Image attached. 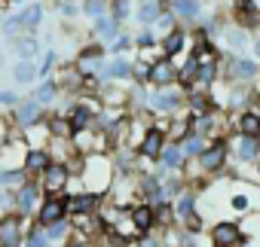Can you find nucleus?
<instances>
[{"label": "nucleus", "mask_w": 260, "mask_h": 247, "mask_svg": "<svg viewBox=\"0 0 260 247\" xmlns=\"http://www.w3.org/2000/svg\"><path fill=\"white\" fill-rule=\"evenodd\" d=\"M211 241H214L217 247H236V244L242 241V229H239L236 223H230V220L214 223V229H211Z\"/></svg>", "instance_id": "obj_7"}, {"label": "nucleus", "mask_w": 260, "mask_h": 247, "mask_svg": "<svg viewBox=\"0 0 260 247\" xmlns=\"http://www.w3.org/2000/svg\"><path fill=\"white\" fill-rule=\"evenodd\" d=\"M187 104H190V110H193L196 116H205V113H211V110H214V104H211V95H205V92H202V95L196 92L193 98H187Z\"/></svg>", "instance_id": "obj_31"}, {"label": "nucleus", "mask_w": 260, "mask_h": 247, "mask_svg": "<svg viewBox=\"0 0 260 247\" xmlns=\"http://www.w3.org/2000/svg\"><path fill=\"white\" fill-rule=\"evenodd\" d=\"M40 186L37 183H22L19 186V192H16V198H13V204L19 208V214H31L34 208H40Z\"/></svg>", "instance_id": "obj_6"}, {"label": "nucleus", "mask_w": 260, "mask_h": 247, "mask_svg": "<svg viewBox=\"0 0 260 247\" xmlns=\"http://www.w3.org/2000/svg\"><path fill=\"white\" fill-rule=\"evenodd\" d=\"M55 92H58V86H55V79H46L37 92H34V101L43 107V104H49V101H55Z\"/></svg>", "instance_id": "obj_34"}, {"label": "nucleus", "mask_w": 260, "mask_h": 247, "mask_svg": "<svg viewBox=\"0 0 260 247\" xmlns=\"http://www.w3.org/2000/svg\"><path fill=\"white\" fill-rule=\"evenodd\" d=\"M214 247H217V244H214Z\"/></svg>", "instance_id": "obj_49"}, {"label": "nucleus", "mask_w": 260, "mask_h": 247, "mask_svg": "<svg viewBox=\"0 0 260 247\" xmlns=\"http://www.w3.org/2000/svg\"><path fill=\"white\" fill-rule=\"evenodd\" d=\"M49 135H52L55 141H68V138H74V129H71L68 119H52V122H49Z\"/></svg>", "instance_id": "obj_32"}, {"label": "nucleus", "mask_w": 260, "mask_h": 247, "mask_svg": "<svg viewBox=\"0 0 260 247\" xmlns=\"http://www.w3.org/2000/svg\"><path fill=\"white\" fill-rule=\"evenodd\" d=\"M0 183H4V186H22V183H28L25 180V171L22 168H10V171H0Z\"/></svg>", "instance_id": "obj_35"}, {"label": "nucleus", "mask_w": 260, "mask_h": 247, "mask_svg": "<svg viewBox=\"0 0 260 247\" xmlns=\"http://www.w3.org/2000/svg\"><path fill=\"white\" fill-rule=\"evenodd\" d=\"M95 37L101 40V43H113L116 37H119V22L113 19V16H101V19H95Z\"/></svg>", "instance_id": "obj_14"}, {"label": "nucleus", "mask_w": 260, "mask_h": 247, "mask_svg": "<svg viewBox=\"0 0 260 247\" xmlns=\"http://www.w3.org/2000/svg\"><path fill=\"white\" fill-rule=\"evenodd\" d=\"M13 79L22 83V86L34 83V79H37V64H34V61H19V64L13 67Z\"/></svg>", "instance_id": "obj_25"}, {"label": "nucleus", "mask_w": 260, "mask_h": 247, "mask_svg": "<svg viewBox=\"0 0 260 247\" xmlns=\"http://www.w3.org/2000/svg\"><path fill=\"white\" fill-rule=\"evenodd\" d=\"M28 247H49V238H46V229L43 226H37V229H31V235H28V241H25Z\"/></svg>", "instance_id": "obj_38"}, {"label": "nucleus", "mask_w": 260, "mask_h": 247, "mask_svg": "<svg viewBox=\"0 0 260 247\" xmlns=\"http://www.w3.org/2000/svg\"><path fill=\"white\" fill-rule=\"evenodd\" d=\"M125 16H128V4H125V0H116V4H113V19L122 22Z\"/></svg>", "instance_id": "obj_41"}, {"label": "nucleus", "mask_w": 260, "mask_h": 247, "mask_svg": "<svg viewBox=\"0 0 260 247\" xmlns=\"http://www.w3.org/2000/svg\"><path fill=\"white\" fill-rule=\"evenodd\" d=\"M40 19H43V7H40V4H31V7H25V10L19 13V22H22L25 31H34V28L40 25Z\"/></svg>", "instance_id": "obj_24"}, {"label": "nucleus", "mask_w": 260, "mask_h": 247, "mask_svg": "<svg viewBox=\"0 0 260 247\" xmlns=\"http://www.w3.org/2000/svg\"><path fill=\"white\" fill-rule=\"evenodd\" d=\"M16 92H0V107H16Z\"/></svg>", "instance_id": "obj_42"}, {"label": "nucleus", "mask_w": 260, "mask_h": 247, "mask_svg": "<svg viewBox=\"0 0 260 247\" xmlns=\"http://www.w3.org/2000/svg\"><path fill=\"white\" fill-rule=\"evenodd\" d=\"M128 220H132L135 232H150L153 229V208L150 204H138V208H132Z\"/></svg>", "instance_id": "obj_18"}, {"label": "nucleus", "mask_w": 260, "mask_h": 247, "mask_svg": "<svg viewBox=\"0 0 260 247\" xmlns=\"http://www.w3.org/2000/svg\"><path fill=\"white\" fill-rule=\"evenodd\" d=\"M159 159H162V165H166V168H172V171H175V168H181V165H184V159H187V156H184V150L175 144V147H162Z\"/></svg>", "instance_id": "obj_29"}, {"label": "nucleus", "mask_w": 260, "mask_h": 247, "mask_svg": "<svg viewBox=\"0 0 260 247\" xmlns=\"http://www.w3.org/2000/svg\"><path fill=\"white\" fill-rule=\"evenodd\" d=\"M239 135H245V138H257L260 141V116L257 113H242L239 116Z\"/></svg>", "instance_id": "obj_22"}, {"label": "nucleus", "mask_w": 260, "mask_h": 247, "mask_svg": "<svg viewBox=\"0 0 260 247\" xmlns=\"http://www.w3.org/2000/svg\"><path fill=\"white\" fill-rule=\"evenodd\" d=\"M162 16V0H141L138 4V19L141 25H153Z\"/></svg>", "instance_id": "obj_21"}, {"label": "nucleus", "mask_w": 260, "mask_h": 247, "mask_svg": "<svg viewBox=\"0 0 260 247\" xmlns=\"http://www.w3.org/2000/svg\"><path fill=\"white\" fill-rule=\"evenodd\" d=\"M40 180H43V189L49 195H58L68 186V180H71V168L64 162H49V168L40 174Z\"/></svg>", "instance_id": "obj_3"}, {"label": "nucleus", "mask_w": 260, "mask_h": 247, "mask_svg": "<svg viewBox=\"0 0 260 247\" xmlns=\"http://www.w3.org/2000/svg\"><path fill=\"white\" fill-rule=\"evenodd\" d=\"M22 244V220L4 217L0 220V247H19Z\"/></svg>", "instance_id": "obj_9"}, {"label": "nucleus", "mask_w": 260, "mask_h": 247, "mask_svg": "<svg viewBox=\"0 0 260 247\" xmlns=\"http://www.w3.org/2000/svg\"><path fill=\"white\" fill-rule=\"evenodd\" d=\"M46 229V238H49V247L52 244H68V232H71V223L68 220H58V223H49L43 226Z\"/></svg>", "instance_id": "obj_23"}, {"label": "nucleus", "mask_w": 260, "mask_h": 247, "mask_svg": "<svg viewBox=\"0 0 260 247\" xmlns=\"http://www.w3.org/2000/svg\"><path fill=\"white\" fill-rule=\"evenodd\" d=\"M16 55H19L22 61H34V58H37V40H34V37L16 40Z\"/></svg>", "instance_id": "obj_30"}, {"label": "nucleus", "mask_w": 260, "mask_h": 247, "mask_svg": "<svg viewBox=\"0 0 260 247\" xmlns=\"http://www.w3.org/2000/svg\"><path fill=\"white\" fill-rule=\"evenodd\" d=\"M61 247H80V244H74V241H68V244H61Z\"/></svg>", "instance_id": "obj_48"}, {"label": "nucleus", "mask_w": 260, "mask_h": 247, "mask_svg": "<svg viewBox=\"0 0 260 247\" xmlns=\"http://www.w3.org/2000/svg\"><path fill=\"white\" fill-rule=\"evenodd\" d=\"M49 162H52V159H49V153H46V150H28L22 171H25V174H37V177H40V174L49 168Z\"/></svg>", "instance_id": "obj_15"}, {"label": "nucleus", "mask_w": 260, "mask_h": 247, "mask_svg": "<svg viewBox=\"0 0 260 247\" xmlns=\"http://www.w3.org/2000/svg\"><path fill=\"white\" fill-rule=\"evenodd\" d=\"M223 43L233 46V49H245V43H248L245 28H226V31H223Z\"/></svg>", "instance_id": "obj_33"}, {"label": "nucleus", "mask_w": 260, "mask_h": 247, "mask_svg": "<svg viewBox=\"0 0 260 247\" xmlns=\"http://www.w3.org/2000/svg\"><path fill=\"white\" fill-rule=\"evenodd\" d=\"M226 153H230V147H226L223 141H214L211 147H205V150L196 156V165H199V171H205V174H214V171H220V168L226 165Z\"/></svg>", "instance_id": "obj_2"}, {"label": "nucleus", "mask_w": 260, "mask_h": 247, "mask_svg": "<svg viewBox=\"0 0 260 247\" xmlns=\"http://www.w3.org/2000/svg\"><path fill=\"white\" fill-rule=\"evenodd\" d=\"M233 153H236V159L239 162H254L257 159V153H260V141L257 138H245V135H239L233 144H226Z\"/></svg>", "instance_id": "obj_11"}, {"label": "nucleus", "mask_w": 260, "mask_h": 247, "mask_svg": "<svg viewBox=\"0 0 260 247\" xmlns=\"http://www.w3.org/2000/svg\"><path fill=\"white\" fill-rule=\"evenodd\" d=\"M83 13L92 16V19L107 16V0H86V4H83Z\"/></svg>", "instance_id": "obj_36"}, {"label": "nucleus", "mask_w": 260, "mask_h": 247, "mask_svg": "<svg viewBox=\"0 0 260 247\" xmlns=\"http://www.w3.org/2000/svg\"><path fill=\"white\" fill-rule=\"evenodd\" d=\"M0 31H4V37H16V34L22 31V22H19V16L7 19V22H4V28H0Z\"/></svg>", "instance_id": "obj_40"}, {"label": "nucleus", "mask_w": 260, "mask_h": 247, "mask_svg": "<svg viewBox=\"0 0 260 247\" xmlns=\"http://www.w3.org/2000/svg\"><path fill=\"white\" fill-rule=\"evenodd\" d=\"M230 204H233L236 211H245L251 201H248V195H233V198H230Z\"/></svg>", "instance_id": "obj_43"}, {"label": "nucleus", "mask_w": 260, "mask_h": 247, "mask_svg": "<svg viewBox=\"0 0 260 247\" xmlns=\"http://www.w3.org/2000/svg\"><path fill=\"white\" fill-rule=\"evenodd\" d=\"M64 214H68V201H64L61 195H46V198L40 201V208H37V220H40V226L58 223V220H64Z\"/></svg>", "instance_id": "obj_4"}, {"label": "nucleus", "mask_w": 260, "mask_h": 247, "mask_svg": "<svg viewBox=\"0 0 260 247\" xmlns=\"http://www.w3.org/2000/svg\"><path fill=\"white\" fill-rule=\"evenodd\" d=\"M132 76V64H128L125 58H113V61H104L101 70H98V79H128Z\"/></svg>", "instance_id": "obj_13"}, {"label": "nucleus", "mask_w": 260, "mask_h": 247, "mask_svg": "<svg viewBox=\"0 0 260 247\" xmlns=\"http://www.w3.org/2000/svg\"><path fill=\"white\" fill-rule=\"evenodd\" d=\"M68 122H71L74 132H86V129H95V113H92L89 107H77Z\"/></svg>", "instance_id": "obj_20"}, {"label": "nucleus", "mask_w": 260, "mask_h": 247, "mask_svg": "<svg viewBox=\"0 0 260 247\" xmlns=\"http://www.w3.org/2000/svg\"><path fill=\"white\" fill-rule=\"evenodd\" d=\"M172 28H175V16H159V19L153 22V31H150V34H162V37H166Z\"/></svg>", "instance_id": "obj_39"}, {"label": "nucleus", "mask_w": 260, "mask_h": 247, "mask_svg": "<svg viewBox=\"0 0 260 247\" xmlns=\"http://www.w3.org/2000/svg\"><path fill=\"white\" fill-rule=\"evenodd\" d=\"M184 43H187V34H184L181 28H172V31L162 37V52H166V58H175V55L184 49Z\"/></svg>", "instance_id": "obj_19"}, {"label": "nucleus", "mask_w": 260, "mask_h": 247, "mask_svg": "<svg viewBox=\"0 0 260 247\" xmlns=\"http://www.w3.org/2000/svg\"><path fill=\"white\" fill-rule=\"evenodd\" d=\"M196 67H199V64H196V58L190 55V58L184 61V67H181V73H178L184 86H193V79H196Z\"/></svg>", "instance_id": "obj_37"}, {"label": "nucleus", "mask_w": 260, "mask_h": 247, "mask_svg": "<svg viewBox=\"0 0 260 247\" xmlns=\"http://www.w3.org/2000/svg\"><path fill=\"white\" fill-rule=\"evenodd\" d=\"M175 76H178V70H175V61H172V58L153 61V64H150V70H147V83H153L156 89H159V86H172V83H175Z\"/></svg>", "instance_id": "obj_5"}, {"label": "nucleus", "mask_w": 260, "mask_h": 247, "mask_svg": "<svg viewBox=\"0 0 260 247\" xmlns=\"http://www.w3.org/2000/svg\"><path fill=\"white\" fill-rule=\"evenodd\" d=\"M7 204H13V195H7L4 189H0V208H7Z\"/></svg>", "instance_id": "obj_45"}, {"label": "nucleus", "mask_w": 260, "mask_h": 247, "mask_svg": "<svg viewBox=\"0 0 260 247\" xmlns=\"http://www.w3.org/2000/svg\"><path fill=\"white\" fill-rule=\"evenodd\" d=\"M40 113H43V107H40V104H37L34 98L22 101V104L16 107V122H19V129H31V126H37Z\"/></svg>", "instance_id": "obj_12"}, {"label": "nucleus", "mask_w": 260, "mask_h": 247, "mask_svg": "<svg viewBox=\"0 0 260 247\" xmlns=\"http://www.w3.org/2000/svg\"><path fill=\"white\" fill-rule=\"evenodd\" d=\"M64 201H68V211H74L80 217H86V214H92L98 208V195L95 192H83V195H74V198H64Z\"/></svg>", "instance_id": "obj_17"}, {"label": "nucleus", "mask_w": 260, "mask_h": 247, "mask_svg": "<svg viewBox=\"0 0 260 247\" xmlns=\"http://www.w3.org/2000/svg\"><path fill=\"white\" fill-rule=\"evenodd\" d=\"M150 40H153V34H150V31H144V34H141V37H138V43H141V46H147V43H150Z\"/></svg>", "instance_id": "obj_46"}, {"label": "nucleus", "mask_w": 260, "mask_h": 247, "mask_svg": "<svg viewBox=\"0 0 260 247\" xmlns=\"http://www.w3.org/2000/svg\"><path fill=\"white\" fill-rule=\"evenodd\" d=\"M217 79V61H205V64H199L196 67V79H193V86H211Z\"/></svg>", "instance_id": "obj_26"}, {"label": "nucleus", "mask_w": 260, "mask_h": 247, "mask_svg": "<svg viewBox=\"0 0 260 247\" xmlns=\"http://www.w3.org/2000/svg\"><path fill=\"white\" fill-rule=\"evenodd\" d=\"M178 147L184 150V156H193V159H196V156H199V153H202L208 144H205V138H202V135H193V132H190V135H187V138H184Z\"/></svg>", "instance_id": "obj_28"}, {"label": "nucleus", "mask_w": 260, "mask_h": 247, "mask_svg": "<svg viewBox=\"0 0 260 247\" xmlns=\"http://www.w3.org/2000/svg\"><path fill=\"white\" fill-rule=\"evenodd\" d=\"M233 73H236V79L248 83V79L257 76V64H254L251 58H236V61H233Z\"/></svg>", "instance_id": "obj_27"}, {"label": "nucleus", "mask_w": 260, "mask_h": 247, "mask_svg": "<svg viewBox=\"0 0 260 247\" xmlns=\"http://www.w3.org/2000/svg\"><path fill=\"white\" fill-rule=\"evenodd\" d=\"M172 16L175 19H199L202 16V0H172Z\"/></svg>", "instance_id": "obj_16"}, {"label": "nucleus", "mask_w": 260, "mask_h": 247, "mask_svg": "<svg viewBox=\"0 0 260 247\" xmlns=\"http://www.w3.org/2000/svg\"><path fill=\"white\" fill-rule=\"evenodd\" d=\"M193 211H196V195H193V192H178L175 201H172V214H175L178 220H187L190 229H196V217H193Z\"/></svg>", "instance_id": "obj_8"}, {"label": "nucleus", "mask_w": 260, "mask_h": 247, "mask_svg": "<svg viewBox=\"0 0 260 247\" xmlns=\"http://www.w3.org/2000/svg\"><path fill=\"white\" fill-rule=\"evenodd\" d=\"M184 101H187V95H184V89H178V86H159L156 92L147 95V107L156 110V113H175Z\"/></svg>", "instance_id": "obj_1"}, {"label": "nucleus", "mask_w": 260, "mask_h": 247, "mask_svg": "<svg viewBox=\"0 0 260 247\" xmlns=\"http://www.w3.org/2000/svg\"><path fill=\"white\" fill-rule=\"evenodd\" d=\"M61 13H64V16H74V13H77L74 0H61Z\"/></svg>", "instance_id": "obj_44"}, {"label": "nucleus", "mask_w": 260, "mask_h": 247, "mask_svg": "<svg viewBox=\"0 0 260 247\" xmlns=\"http://www.w3.org/2000/svg\"><path fill=\"white\" fill-rule=\"evenodd\" d=\"M162 147H166V135H162L159 129H150V132H144V138H141V144H138V153H141L144 159H159Z\"/></svg>", "instance_id": "obj_10"}, {"label": "nucleus", "mask_w": 260, "mask_h": 247, "mask_svg": "<svg viewBox=\"0 0 260 247\" xmlns=\"http://www.w3.org/2000/svg\"><path fill=\"white\" fill-rule=\"evenodd\" d=\"M254 52H257V58H260V40H257V43H254Z\"/></svg>", "instance_id": "obj_47"}]
</instances>
